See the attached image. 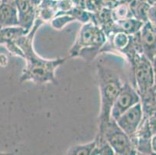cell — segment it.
Segmentation results:
<instances>
[{
  "instance_id": "cell-17",
  "label": "cell",
  "mask_w": 156,
  "mask_h": 155,
  "mask_svg": "<svg viewBox=\"0 0 156 155\" xmlns=\"http://www.w3.org/2000/svg\"><path fill=\"white\" fill-rule=\"evenodd\" d=\"M74 21H76L75 19L69 14H58L50 21V24L53 29L59 30L64 29L68 24Z\"/></svg>"
},
{
  "instance_id": "cell-12",
  "label": "cell",
  "mask_w": 156,
  "mask_h": 155,
  "mask_svg": "<svg viewBox=\"0 0 156 155\" xmlns=\"http://www.w3.org/2000/svg\"><path fill=\"white\" fill-rule=\"evenodd\" d=\"M58 13L57 0H43L37 7V18L44 23L50 22Z\"/></svg>"
},
{
  "instance_id": "cell-24",
  "label": "cell",
  "mask_w": 156,
  "mask_h": 155,
  "mask_svg": "<svg viewBox=\"0 0 156 155\" xmlns=\"http://www.w3.org/2000/svg\"><path fill=\"white\" fill-rule=\"evenodd\" d=\"M74 7L86 9V1L85 0H72Z\"/></svg>"
},
{
  "instance_id": "cell-5",
  "label": "cell",
  "mask_w": 156,
  "mask_h": 155,
  "mask_svg": "<svg viewBox=\"0 0 156 155\" xmlns=\"http://www.w3.org/2000/svg\"><path fill=\"white\" fill-rule=\"evenodd\" d=\"M135 80V89L140 96H143L154 85V73L151 62L143 54H140L130 61Z\"/></svg>"
},
{
  "instance_id": "cell-28",
  "label": "cell",
  "mask_w": 156,
  "mask_h": 155,
  "mask_svg": "<svg viewBox=\"0 0 156 155\" xmlns=\"http://www.w3.org/2000/svg\"><path fill=\"white\" fill-rule=\"evenodd\" d=\"M151 64H152L153 70H154V75H156V55H155V56L154 57V58H153L152 61H151Z\"/></svg>"
},
{
  "instance_id": "cell-21",
  "label": "cell",
  "mask_w": 156,
  "mask_h": 155,
  "mask_svg": "<svg viewBox=\"0 0 156 155\" xmlns=\"http://www.w3.org/2000/svg\"><path fill=\"white\" fill-rule=\"evenodd\" d=\"M86 9L90 12H96L104 6L103 0H85Z\"/></svg>"
},
{
  "instance_id": "cell-11",
  "label": "cell",
  "mask_w": 156,
  "mask_h": 155,
  "mask_svg": "<svg viewBox=\"0 0 156 155\" xmlns=\"http://www.w3.org/2000/svg\"><path fill=\"white\" fill-rule=\"evenodd\" d=\"M17 26H19V22L16 7L2 2L0 6V27Z\"/></svg>"
},
{
  "instance_id": "cell-22",
  "label": "cell",
  "mask_w": 156,
  "mask_h": 155,
  "mask_svg": "<svg viewBox=\"0 0 156 155\" xmlns=\"http://www.w3.org/2000/svg\"><path fill=\"white\" fill-rule=\"evenodd\" d=\"M147 22L152 26L156 27V2L150 4L147 12Z\"/></svg>"
},
{
  "instance_id": "cell-25",
  "label": "cell",
  "mask_w": 156,
  "mask_h": 155,
  "mask_svg": "<svg viewBox=\"0 0 156 155\" xmlns=\"http://www.w3.org/2000/svg\"><path fill=\"white\" fill-rule=\"evenodd\" d=\"M151 145L153 153H154V154H156V133L151 136Z\"/></svg>"
},
{
  "instance_id": "cell-8",
  "label": "cell",
  "mask_w": 156,
  "mask_h": 155,
  "mask_svg": "<svg viewBox=\"0 0 156 155\" xmlns=\"http://www.w3.org/2000/svg\"><path fill=\"white\" fill-rule=\"evenodd\" d=\"M151 136L152 133L150 130L147 119H144L135 134L130 137L137 153L154 154L151 145Z\"/></svg>"
},
{
  "instance_id": "cell-3",
  "label": "cell",
  "mask_w": 156,
  "mask_h": 155,
  "mask_svg": "<svg viewBox=\"0 0 156 155\" xmlns=\"http://www.w3.org/2000/svg\"><path fill=\"white\" fill-rule=\"evenodd\" d=\"M97 75L101 102L99 119L100 123H105L111 119L112 106L124 83L115 71L100 64L97 65Z\"/></svg>"
},
{
  "instance_id": "cell-15",
  "label": "cell",
  "mask_w": 156,
  "mask_h": 155,
  "mask_svg": "<svg viewBox=\"0 0 156 155\" xmlns=\"http://www.w3.org/2000/svg\"><path fill=\"white\" fill-rule=\"evenodd\" d=\"M112 16L114 21L123 20L134 17L132 11L128 4L125 2H121L112 9Z\"/></svg>"
},
{
  "instance_id": "cell-7",
  "label": "cell",
  "mask_w": 156,
  "mask_h": 155,
  "mask_svg": "<svg viewBox=\"0 0 156 155\" xmlns=\"http://www.w3.org/2000/svg\"><path fill=\"white\" fill-rule=\"evenodd\" d=\"M144 119L141 102L130 107L115 119L117 125L130 137L134 136Z\"/></svg>"
},
{
  "instance_id": "cell-13",
  "label": "cell",
  "mask_w": 156,
  "mask_h": 155,
  "mask_svg": "<svg viewBox=\"0 0 156 155\" xmlns=\"http://www.w3.org/2000/svg\"><path fill=\"white\" fill-rule=\"evenodd\" d=\"M24 34L27 33L19 26L0 27V44H9Z\"/></svg>"
},
{
  "instance_id": "cell-9",
  "label": "cell",
  "mask_w": 156,
  "mask_h": 155,
  "mask_svg": "<svg viewBox=\"0 0 156 155\" xmlns=\"http://www.w3.org/2000/svg\"><path fill=\"white\" fill-rule=\"evenodd\" d=\"M16 7L17 9L19 26L27 33L32 29L37 19V7L29 0H20Z\"/></svg>"
},
{
  "instance_id": "cell-29",
  "label": "cell",
  "mask_w": 156,
  "mask_h": 155,
  "mask_svg": "<svg viewBox=\"0 0 156 155\" xmlns=\"http://www.w3.org/2000/svg\"><path fill=\"white\" fill-rule=\"evenodd\" d=\"M154 85H156V75H154Z\"/></svg>"
},
{
  "instance_id": "cell-6",
  "label": "cell",
  "mask_w": 156,
  "mask_h": 155,
  "mask_svg": "<svg viewBox=\"0 0 156 155\" xmlns=\"http://www.w3.org/2000/svg\"><path fill=\"white\" fill-rule=\"evenodd\" d=\"M140 102L141 96L137 89L129 82H124L112 106L111 117L116 119L126 110Z\"/></svg>"
},
{
  "instance_id": "cell-18",
  "label": "cell",
  "mask_w": 156,
  "mask_h": 155,
  "mask_svg": "<svg viewBox=\"0 0 156 155\" xmlns=\"http://www.w3.org/2000/svg\"><path fill=\"white\" fill-rule=\"evenodd\" d=\"M149 6L150 3H148L147 1L139 2L135 6L131 9L134 18L144 23L147 22V12H148Z\"/></svg>"
},
{
  "instance_id": "cell-1",
  "label": "cell",
  "mask_w": 156,
  "mask_h": 155,
  "mask_svg": "<svg viewBox=\"0 0 156 155\" xmlns=\"http://www.w3.org/2000/svg\"><path fill=\"white\" fill-rule=\"evenodd\" d=\"M41 19L37 18L32 29L27 34L15 41L23 53V59L26 61V66L20 77V82H31L35 84L52 83L58 85L55 70L63 65L66 61L65 58H57L54 59L43 58L36 53L34 48V40L37 31L43 25Z\"/></svg>"
},
{
  "instance_id": "cell-19",
  "label": "cell",
  "mask_w": 156,
  "mask_h": 155,
  "mask_svg": "<svg viewBox=\"0 0 156 155\" xmlns=\"http://www.w3.org/2000/svg\"><path fill=\"white\" fill-rule=\"evenodd\" d=\"M68 14L72 16L76 21H79L83 24L92 22L93 20V12H89L88 10L83 9L74 7L70 12H68Z\"/></svg>"
},
{
  "instance_id": "cell-16",
  "label": "cell",
  "mask_w": 156,
  "mask_h": 155,
  "mask_svg": "<svg viewBox=\"0 0 156 155\" xmlns=\"http://www.w3.org/2000/svg\"><path fill=\"white\" fill-rule=\"evenodd\" d=\"M95 146H96V141L94 140L84 144L72 146L67 150L66 153L71 155H91Z\"/></svg>"
},
{
  "instance_id": "cell-27",
  "label": "cell",
  "mask_w": 156,
  "mask_h": 155,
  "mask_svg": "<svg viewBox=\"0 0 156 155\" xmlns=\"http://www.w3.org/2000/svg\"><path fill=\"white\" fill-rule=\"evenodd\" d=\"M29 1L33 4V5H34L35 7H37L41 3V2L43 0H29Z\"/></svg>"
},
{
  "instance_id": "cell-26",
  "label": "cell",
  "mask_w": 156,
  "mask_h": 155,
  "mask_svg": "<svg viewBox=\"0 0 156 155\" xmlns=\"http://www.w3.org/2000/svg\"><path fill=\"white\" fill-rule=\"evenodd\" d=\"M20 0H2V2L5 4H9V5H15L16 6V3H17Z\"/></svg>"
},
{
  "instance_id": "cell-23",
  "label": "cell",
  "mask_w": 156,
  "mask_h": 155,
  "mask_svg": "<svg viewBox=\"0 0 156 155\" xmlns=\"http://www.w3.org/2000/svg\"><path fill=\"white\" fill-rule=\"evenodd\" d=\"M146 93L148 94V96H150L151 101H152L153 104L156 107V85H154V86L151 89L147 91Z\"/></svg>"
},
{
  "instance_id": "cell-20",
  "label": "cell",
  "mask_w": 156,
  "mask_h": 155,
  "mask_svg": "<svg viewBox=\"0 0 156 155\" xmlns=\"http://www.w3.org/2000/svg\"><path fill=\"white\" fill-rule=\"evenodd\" d=\"M58 14L68 13L74 8L72 0H57Z\"/></svg>"
},
{
  "instance_id": "cell-10",
  "label": "cell",
  "mask_w": 156,
  "mask_h": 155,
  "mask_svg": "<svg viewBox=\"0 0 156 155\" xmlns=\"http://www.w3.org/2000/svg\"><path fill=\"white\" fill-rule=\"evenodd\" d=\"M139 38L143 54L151 62L156 55V33L148 22L144 23L139 31Z\"/></svg>"
},
{
  "instance_id": "cell-2",
  "label": "cell",
  "mask_w": 156,
  "mask_h": 155,
  "mask_svg": "<svg viewBox=\"0 0 156 155\" xmlns=\"http://www.w3.org/2000/svg\"><path fill=\"white\" fill-rule=\"evenodd\" d=\"M107 41L101 27L93 22L84 23L81 27L74 44L69 50L71 58H81L86 62H92Z\"/></svg>"
},
{
  "instance_id": "cell-30",
  "label": "cell",
  "mask_w": 156,
  "mask_h": 155,
  "mask_svg": "<svg viewBox=\"0 0 156 155\" xmlns=\"http://www.w3.org/2000/svg\"><path fill=\"white\" fill-rule=\"evenodd\" d=\"M1 5H2V0H0V6H1Z\"/></svg>"
},
{
  "instance_id": "cell-4",
  "label": "cell",
  "mask_w": 156,
  "mask_h": 155,
  "mask_svg": "<svg viewBox=\"0 0 156 155\" xmlns=\"http://www.w3.org/2000/svg\"><path fill=\"white\" fill-rule=\"evenodd\" d=\"M99 133H102L117 155L138 154L130 136L111 117L110 121L100 123Z\"/></svg>"
},
{
  "instance_id": "cell-14",
  "label": "cell",
  "mask_w": 156,
  "mask_h": 155,
  "mask_svg": "<svg viewBox=\"0 0 156 155\" xmlns=\"http://www.w3.org/2000/svg\"><path fill=\"white\" fill-rule=\"evenodd\" d=\"M96 146L91 155H113L114 151L102 133L98 132L96 138Z\"/></svg>"
}]
</instances>
